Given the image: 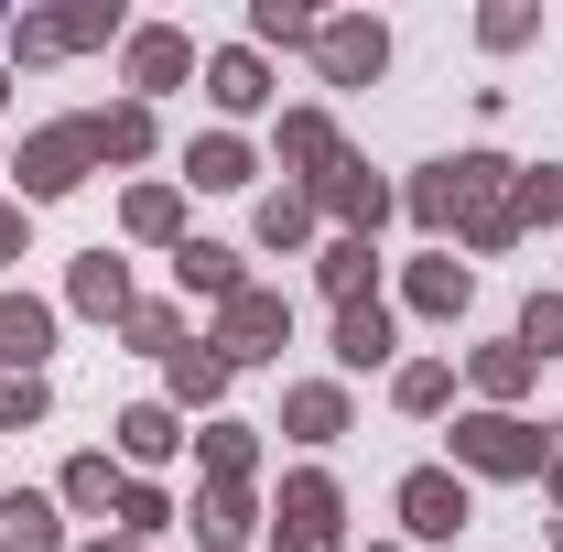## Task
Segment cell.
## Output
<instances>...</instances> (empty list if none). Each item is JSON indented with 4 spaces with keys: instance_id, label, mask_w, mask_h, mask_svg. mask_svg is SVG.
<instances>
[{
    "instance_id": "d6a6232c",
    "label": "cell",
    "mask_w": 563,
    "mask_h": 552,
    "mask_svg": "<svg viewBox=\"0 0 563 552\" xmlns=\"http://www.w3.org/2000/svg\"><path fill=\"white\" fill-rule=\"evenodd\" d=\"M314 33H325V11H303V0H250V44H261V55H314Z\"/></svg>"
},
{
    "instance_id": "9c48e42d",
    "label": "cell",
    "mask_w": 563,
    "mask_h": 552,
    "mask_svg": "<svg viewBox=\"0 0 563 552\" xmlns=\"http://www.w3.org/2000/svg\"><path fill=\"white\" fill-rule=\"evenodd\" d=\"M55 336H66V303H44V292L0 281V379H44Z\"/></svg>"
},
{
    "instance_id": "30bf717a",
    "label": "cell",
    "mask_w": 563,
    "mask_h": 552,
    "mask_svg": "<svg viewBox=\"0 0 563 552\" xmlns=\"http://www.w3.org/2000/svg\"><path fill=\"white\" fill-rule=\"evenodd\" d=\"M196 87H207L217 131H239V120H261V109H272V98H282V87H272V55H261V44H217Z\"/></svg>"
},
{
    "instance_id": "7bdbcfd3",
    "label": "cell",
    "mask_w": 563,
    "mask_h": 552,
    "mask_svg": "<svg viewBox=\"0 0 563 552\" xmlns=\"http://www.w3.org/2000/svg\"><path fill=\"white\" fill-rule=\"evenodd\" d=\"M357 552H412V542H357Z\"/></svg>"
},
{
    "instance_id": "603a6c76",
    "label": "cell",
    "mask_w": 563,
    "mask_h": 552,
    "mask_svg": "<svg viewBox=\"0 0 563 552\" xmlns=\"http://www.w3.org/2000/svg\"><path fill=\"white\" fill-rule=\"evenodd\" d=\"M466 390H477V412H520L531 390H542V357L531 346H466Z\"/></svg>"
},
{
    "instance_id": "9a60e30c",
    "label": "cell",
    "mask_w": 563,
    "mask_h": 552,
    "mask_svg": "<svg viewBox=\"0 0 563 552\" xmlns=\"http://www.w3.org/2000/svg\"><path fill=\"white\" fill-rule=\"evenodd\" d=\"M185 531H196V552H250L272 531V509H261V487H196L185 498Z\"/></svg>"
},
{
    "instance_id": "8992f818",
    "label": "cell",
    "mask_w": 563,
    "mask_h": 552,
    "mask_svg": "<svg viewBox=\"0 0 563 552\" xmlns=\"http://www.w3.org/2000/svg\"><path fill=\"white\" fill-rule=\"evenodd\" d=\"M207 55H196V33L185 22H131V44H120V87H131L141 109H163L174 87H196Z\"/></svg>"
},
{
    "instance_id": "7402d4cb",
    "label": "cell",
    "mask_w": 563,
    "mask_h": 552,
    "mask_svg": "<svg viewBox=\"0 0 563 552\" xmlns=\"http://www.w3.org/2000/svg\"><path fill=\"white\" fill-rule=\"evenodd\" d=\"M325 357H336V379L401 368V314H390V303H347V314H336V346H325Z\"/></svg>"
},
{
    "instance_id": "d4e9b609",
    "label": "cell",
    "mask_w": 563,
    "mask_h": 552,
    "mask_svg": "<svg viewBox=\"0 0 563 552\" xmlns=\"http://www.w3.org/2000/svg\"><path fill=\"white\" fill-rule=\"evenodd\" d=\"M314 292L347 314V303H390L379 292V239H314Z\"/></svg>"
},
{
    "instance_id": "5b68a950",
    "label": "cell",
    "mask_w": 563,
    "mask_h": 552,
    "mask_svg": "<svg viewBox=\"0 0 563 552\" xmlns=\"http://www.w3.org/2000/svg\"><path fill=\"white\" fill-rule=\"evenodd\" d=\"M207 346L228 357V368H282V346H292V292H272V281H250L239 303H217Z\"/></svg>"
},
{
    "instance_id": "e0dca14e",
    "label": "cell",
    "mask_w": 563,
    "mask_h": 552,
    "mask_svg": "<svg viewBox=\"0 0 563 552\" xmlns=\"http://www.w3.org/2000/svg\"><path fill=\"white\" fill-rule=\"evenodd\" d=\"M120 487H131V466H120L109 444H76V455H66V477H55V509L109 531V520H120Z\"/></svg>"
},
{
    "instance_id": "4fadbf2b",
    "label": "cell",
    "mask_w": 563,
    "mask_h": 552,
    "mask_svg": "<svg viewBox=\"0 0 563 552\" xmlns=\"http://www.w3.org/2000/svg\"><path fill=\"white\" fill-rule=\"evenodd\" d=\"M174 185H185V196H250V185H261V141L250 131H196Z\"/></svg>"
},
{
    "instance_id": "3957f363",
    "label": "cell",
    "mask_w": 563,
    "mask_h": 552,
    "mask_svg": "<svg viewBox=\"0 0 563 552\" xmlns=\"http://www.w3.org/2000/svg\"><path fill=\"white\" fill-rule=\"evenodd\" d=\"M87 174H98V152H87V120H33V131H22V152H11V196H22L33 217L66 207Z\"/></svg>"
},
{
    "instance_id": "484cf974",
    "label": "cell",
    "mask_w": 563,
    "mask_h": 552,
    "mask_svg": "<svg viewBox=\"0 0 563 552\" xmlns=\"http://www.w3.org/2000/svg\"><path fill=\"white\" fill-rule=\"evenodd\" d=\"M250 477H261V422L239 412L196 422V487H250Z\"/></svg>"
},
{
    "instance_id": "d590c367",
    "label": "cell",
    "mask_w": 563,
    "mask_h": 552,
    "mask_svg": "<svg viewBox=\"0 0 563 552\" xmlns=\"http://www.w3.org/2000/svg\"><path fill=\"white\" fill-rule=\"evenodd\" d=\"M477 44H488V55H520V44H542V11H531V0H488V11H477Z\"/></svg>"
},
{
    "instance_id": "f35d334b",
    "label": "cell",
    "mask_w": 563,
    "mask_h": 552,
    "mask_svg": "<svg viewBox=\"0 0 563 552\" xmlns=\"http://www.w3.org/2000/svg\"><path fill=\"white\" fill-rule=\"evenodd\" d=\"M11 261H33V207H22V196H0V272H11Z\"/></svg>"
},
{
    "instance_id": "7c38bea8",
    "label": "cell",
    "mask_w": 563,
    "mask_h": 552,
    "mask_svg": "<svg viewBox=\"0 0 563 552\" xmlns=\"http://www.w3.org/2000/svg\"><path fill=\"white\" fill-rule=\"evenodd\" d=\"M272 163L292 185H325L336 163H347V131H336V109H282L272 120Z\"/></svg>"
},
{
    "instance_id": "6da1fadb",
    "label": "cell",
    "mask_w": 563,
    "mask_h": 552,
    "mask_svg": "<svg viewBox=\"0 0 563 552\" xmlns=\"http://www.w3.org/2000/svg\"><path fill=\"white\" fill-rule=\"evenodd\" d=\"M553 455H563V433H542L531 412H455V433H444V466L488 477V487H542Z\"/></svg>"
},
{
    "instance_id": "cb8c5ba5",
    "label": "cell",
    "mask_w": 563,
    "mask_h": 552,
    "mask_svg": "<svg viewBox=\"0 0 563 552\" xmlns=\"http://www.w3.org/2000/svg\"><path fill=\"white\" fill-rule=\"evenodd\" d=\"M120 239L131 250H185V185L174 174H141L131 196H120Z\"/></svg>"
},
{
    "instance_id": "ba28073f",
    "label": "cell",
    "mask_w": 563,
    "mask_h": 552,
    "mask_svg": "<svg viewBox=\"0 0 563 552\" xmlns=\"http://www.w3.org/2000/svg\"><path fill=\"white\" fill-rule=\"evenodd\" d=\"M314 76H325V87H379V76H390V22H379V11H336V22L314 33Z\"/></svg>"
},
{
    "instance_id": "d6986e66",
    "label": "cell",
    "mask_w": 563,
    "mask_h": 552,
    "mask_svg": "<svg viewBox=\"0 0 563 552\" xmlns=\"http://www.w3.org/2000/svg\"><path fill=\"white\" fill-rule=\"evenodd\" d=\"M228 379H239V368H228V357H217L207 336H185L174 357H163V401H174L185 422H196V412H207V422L228 412Z\"/></svg>"
},
{
    "instance_id": "836d02e7",
    "label": "cell",
    "mask_w": 563,
    "mask_h": 552,
    "mask_svg": "<svg viewBox=\"0 0 563 552\" xmlns=\"http://www.w3.org/2000/svg\"><path fill=\"white\" fill-rule=\"evenodd\" d=\"M120 346H131V357H174V346H185V303H174V292L131 303V314H120Z\"/></svg>"
},
{
    "instance_id": "60d3db41",
    "label": "cell",
    "mask_w": 563,
    "mask_h": 552,
    "mask_svg": "<svg viewBox=\"0 0 563 552\" xmlns=\"http://www.w3.org/2000/svg\"><path fill=\"white\" fill-rule=\"evenodd\" d=\"M542 498H553V520H563V455H553V466H542Z\"/></svg>"
},
{
    "instance_id": "f6af8a7d",
    "label": "cell",
    "mask_w": 563,
    "mask_h": 552,
    "mask_svg": "<svg viewBox=\"0 0 563 552\" xmlns=\"http://www.w3.org/2000/svg\"><path fill=\"white\" fill-rule=\"evenodd\" d=\"M0 44H11V22H0Z\"/></svg>"
},
{
    "instance_id": "f1b7e54d",
    "label": "cell",
    "mask_w": 563,
    "mask_h": 552,
    "mask_svg": "<svg viewBox=\"0 0 563 552\" xmlns=\"http://www.w3.org/2000/svg\"><path fill=\"white\" fill-rule=\"evenodd\" d=\"M0 552H76L55 487H11V498H0Z\"/></svg>"
},
{
    "instance_id": "83f0119b",
    "label": "cell",
    "mask_w": 563,
    "mask_h": 552,
    "mask_svg": "<svg viewBox=\"0 0 563 552\" xmlns=\"http://www.w3.org/2000/svg\"><path fill=\"white\" fill-rule=\"evenodd\" d=\"M272 520H292V531H347V487H336V466H292L272 498Z\"/></svg>"
},
{
    "instance_id": "ab89813d",
    "label": "cell",
    "mask_w": 563,
    "mask_h": 552,
    "mask_svg": "<svg viewBox=\"0 0 563 552\" xmlns=\"http://www.w3.org/2000/svg\"><path fill=\"white\" fill-rule=\"evenodd\" d=\"M261 552H347V531H292V520H272Z\"/></svg>"
},
{
    "instance_id": "8d00e7d4",
    "label": "cell",
    "mask_w": 563,
    "mask_h": 552,
    "mask_svg": "<svg viewBox=\"0 0 563 552\" xmlns=\"http://www.w3.org/2000/svg\"><path fill=\"white\" fill-rule=\"evenodd\" d=\"M509 346H531V357L553 368V357H563V292H531V303H520V325H509Z\"/></svg>"
},
{
    "instance_id": "74e56055",
    "label": "cell",
    "mask_w": 563,
    "mask_h": 552,
    "mask_svg": "<svg viewBox=\"0 0 563 552\" xmlns=\"http://www.w3.org/2000/svg\"><path fill=\"white\" fill-rule=\"evenodd\" d=\"M55 412V379H0V433H33Z\"/></svg>"
},
{
    "instance_id": "7a4b0ae2",
    "label": "cell",
    "mask_w": 563,
    "mask_h": 552,
    "mask_svg": "<svg viewBox=\"0 0 563 552\" xmlns=\"http://www.w3.org/2000/svg\"><path fill=\"white\" fill-rule=\"evenodd\" d=\"M509 174H520L509 152H444V163H422L412 185H401V217H412L422 239L444 250V239H455L477 207H498V196H509Z\"/></svg>"
},
{
    "instance_id": "4dcf8cb0",
    "label": "cell",
    "mask_w": 563,
    "mask_h": 552,
    "mask_svg": "<svg viewBox=\"0 0 563 552\" xmlns=\"http://www.w3.org/2000/svg\"><path fill=\"white\" fill-rule=\"evenodd\" d=\"M390 412L401 422L455 412V357H401V368H390Z\"/></svg>"
},
{
    "instance_id": "bcb514c9",
    "label": "cell",
    "mask_w": 563,
    "mask_h": 552,
    "mask_svg": "<svg viewBox=\"0 0 563 552\" xmlns=\"http://www.w3.org/2000/svg\"><path fill=\"white\" fill-rule=\"evenodd\" d=\"M553 552H563V542H553Z\"/></svg>"
},
{
    "instance_id": "52a82bcc",
    "label": "cell",
    "mask_w": 563,
    "mask_h": 552,
    "mask_svg": "<svg viewBox=\"0 0 563 552\" xmlns=\"http://www.w3.org/2000/svg\"><path fill=\"white\" fill-rule=\"evenodd\" d=\"M303 196H314V217H325L336 239H379V228L401 217V185H390L379 163H357V152L325 174V185H303Z\"/></svg>"
},
{
    "instance_id": "8fae6325",
    "label": "cell",
    "mask_w": 563,
    "mask_h": 552,
    "mask_svg": "<svg viewBox=\"0 0 563 552\" xmlns=\"http://www.w3.org/2000/svg\"><path fill=\"white\" fill-rule=\"evenodd\" d=\"M185 444H196V433H185V412H174V401H120V422H109V455H120L131 477H163Z\"/></svg>"
},
{
    "instance_id": "44dd1931",
    "label": "cell",
    "mask_w": 563,
    "mask_h": 552,
    "mask_svg": "<svg viewBox=\"0 0 563 552\" xmlns=\"http://www.w3.org/2000/svg\"><path fill=\"white\" fill-rule=\"evenodd\" d=\"M76 120H87V152H98V174H109V163L131 174V163H152V152H163V120H152L141 98H109V109H76Z\"/></svg>"
},
{
    "instance_id": "ac0fdd59",
    "label": "cell",
    "mask_w": 563,
    "mask_h": 552,
    "mask_svg": "<svg viewBox=\"0 0 563 552\" xmlns=\"http://www.w3.org/2000/svg\"><path fill=\"white\" fill-rule=\"evenodd\" d=\"M250 292V250H228V239H185L174 250V303H239Z\"/></svg>"
},
{
    "instance_id": "4316f807",
    "label": "cell",
    "mask_w": 563,
    "mask_h": 552,
    "mask_svg": "<svg viewBox=\"0 0 563 552\" xmlns=\"http://www.w3.org/2000/svg\"><path fill=\"white\" fill-rule=\"evenodd\" d=\"M314 228H325V217H314V196H303V185H272V196L250 207V239H261L272 261H303V250H314Z\"/></svg>"
},
{
    "instance_id": "b9f144b4",
    "label": "cell",
    "mask_w": 563,
    "mask_h": 552,
    "mask_svg": "<svg viewBox=\"0 0 563 552\" xmlns=\"http://www.w3.org/2000/svg\"><path fill=\"white\" fill-rule=\"evenodd\" d=\"M76 552H141V542H120V531H98V542H76Z\"/></svg>"
},
{
    "instance_id": "e575fe53",
    "label": "cell",
    "mask_w": 563,
    "mask_h": 552,
    "mask_svg": "<svg viewBox=\"0 0 563 552\" xmlns=\"http://www.w3.org/2000/svg\"><path fill=\"white\" fill-rule=\"evenodd\" d=\"M509 217H520V239L531 228H563V163H520L509 174Z\"/></svg>"
},
{
    "instance_id": "2e32d148",
    "label": "cell",
    "mask_w": 563,
    "mask_h": 552,
    "mask_svg": "<svg viewBox=\"0 0 563 552\" xmlns=\"http://www.w3.org/2000/svg\"><path fill=\"white\" fill-rule=\"evenodd\" d=\"M466 303H477V272H466L455 250L401 261V314H422V325H466Z\"/></svg>"
},
{
    "instance_id": "ffe728a7",
    "label": "cell",
    "mask_w": 563,
    "mask_h": 552,
    "mask_svg": "<svg viewBox=\"0 0 563 552\" xmlns=\"http://www.w3.org/2000/svg\"><path fill=\"white\" fill-rule=\"evenodd\" d=\"M141 292H131V261L120 250H76L66 261V314H87V325H120Z\"/></svg>"
},
{
    "instance_id": "277c9868",
    "label": "cell",
    "mask_w": 563,
    "mask_h": 552,
    "mask_svg": "<svg viewBox=\"0 0 563 552\" xmlns=\"http://www.w3.org/2000/svg\"><path fill=\"white\" fill-rule=\"evenodd\" d=\"M390 520H401V542L412 552H444L477 531V487L455 477V466H412V477L390 487Z\"/></svg>"
},
{
    "instance_id": "5bb4252c",
    "label": "cell",
    "mask_w": 563,
    "mask_h": 552,
    "mask_svg": "<svg viewBox=\"0 0 563 552\" xmlns=\"http://www.w3.org/2000/svg\"><path fill=\"white\" fill-rule=\"evenodd\" d=\"M282 433H292L303 455L347 444V433H357V390H347V379H292V390H282Z\"/></svg>"
},
{
    "instance_id": "f546056e",
    "label": "cell",
    "mask_w": 563,
    "mask_h": 552,
    "mask_svg": "<svg viewBox=\"0 0 563 552\" xmlns=\"http://www.w3.org/2000/svg\"><path fill=\"white\" fill-rule=\"evenodd\" d=\"M44 33H55V55H109V44H131V11L120 0H66V11H44Z\"/></svg>"
},
{
    "instance_id": "ee69618b",
    "label": "cell",
    "mask_w": 563,
    "mask_h": 552,
    "mask_svg": "<svg viewBox=\"0 0 563 552\" xmlns=\"http://www.w3.org/2000/svg\"><path fill=\"white\" fill-rule=\"evenodd\" d=\"M0 109H11V66H0Z\"/></svg>"
},
{
    "instance_id": "1f68e13d",
    "label": "cell",
    "mask_w": 563,
    "mask_h": 552,
    "mask_svg": "<svg viewBox=\"0 0 563 552\" xmlns=\"http://www.w3.org/2000/svg\"><path fill=\"white\" fill-rule=\"evenodd\" d=\"M174 520H185V498H174V487H163V477H131V487H120V520H109V531L152 552V542H163V531H174Z\"/></svg>"
}]
</instances>
